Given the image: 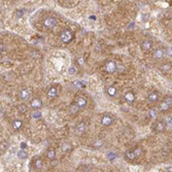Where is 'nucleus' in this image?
Listing matches in <instances>:
<instances>
[{
	"mask_svg": "<svg viewBox=\"0 0 172 172\" xmlns=\"http://www.w3.org/2000/svg\"><path fill=\"white\" fill-rule=\"evenodd\" d=\"M30 94H31V92H30V90L28 88H22L20 90V92H19V97L22 100H27L30 97Z\"/></svg>",
	"mask_w": 172,
	"mask_h": 172,
	"instance_id": "20e7f679",
	"label": "nucleus"
},
{
	"mask_svg": "<svg viewBox=\"0 0 172 172\" xmlns=\"http://www.w3.org/2000/svg\"><path fill=\"white\" fill-rule=\"evenodd\" d=\"M125 158H126L127 160H129V161H134V160L136 159V156H135L133 149H132V150H128V151H126V154H125Z\"/></svg>",
	"mask_w": 172,
	"mask_h": 172,
	"instance_id": "2eb2a0df",
	"label": "nucleus"
},
{
	"mask_svg": "<svg viewBox=\"0 0 172 172\" xmlns=\"http://www.w3.org/2000/svg\"><path fill=\"white\" fill-rule=\"evenodd\" d=\"M73 37H74V33L71 30H69V29L64 30L60 34V38H61L62 42H64V43H69L73 39Z\"/></svg>",
	"mask_w": 172,
	"mask_h": 172,
	"instance_id": "f257e3e1",
	"label": "nucleus"
},
{
	"mask_svg": "<svg viewBox=\"0 0 172 172\" xmlns=\"http://www.w3.org/2000/svg\"><path fill=\"white\" fill-rule=\"evenodd\" d=\"M169 108H170V106H168L165 102H163V103L160 105V109H161L162 111H166V110H168Z\"/></svg>",
	"mask_w": 172,
	"mask_h": 172,
	"instance_id": "a878e982",
	"label": "nucleus"
},
{
	"mask_svg": "<svg viewBox=\"0 0 172 172\" xmlns=\"http://www.w3.org/2000/svg\"><path fill=\"white\" fill-rule=\"evenodd\" d=\"M74 103H75V104L80 107V109H81V108L86 107L87 100H86V98H84V97H82V96H77V97L75 98V100H74Z\"/></svg>",
	"mask_w": 172,
	"mask_h": 172,
	"instance_id": "423d86ee",
	"label": "nucleus"
},
{
	"mask_svg": "<svg viewBox=\"0 0 172 172\" xmlns=\"http://www.w3.org/2000/svg\"><path fill=\"white\" fill-rule=\"evenodd\" d=\"M70 148H71L70 144H67V143H66V144H64V145L62 146V150H63V151H68V150H69Z\"/></svg>",
	"mask_w": 172,
	"mask_h": 172,
	"instance_id": "7c9ffc66",
	"label": "nucleus"
},
{
	"mask_svg": "<svg viewBox=\"0 0 172 172\" xmlns=\"http://www.w3.org/2000/svg\"><path fill=\"white\" fill-rule=\"evenodd\" d=\"M164 56H165V51L162 50V49H157L153 53V57L155 58L156 60H161V59L164 58Z\"/></svg>",
	"mask_w": 172,
	"mask_h": 172,
	"instance_id": "1a4fd4ad",
	"label": "nucleus"
},
{
	"mask_svg": "<svg viewBox=\"0 0 172 172\" xmlns=\"http://www.w3.org/2000/svg\"><path fill=\"white\" fill-rule=\"evenodd\" d=\"M162 71H164V72H168V71H170V69H171V65H169V64H165V65H163L162 66Z\"/></svg>",
	"mask_w": 172,
	"mask_h": 172,
	"instance_id": "393cba45",
	"label": "nucleus"
},
{
	"mask_svg": "<svg viewBox=\"0 0 172 172\" xmlns=\"http://www.w3.org/2000/svg\"><path fill=\"white\" fill-rule=\"evenodd\" d=\"M125 99H126L127 102L132 103V102H134V100H135V96H134V94H133L132 92H128V93L125 94Z\"/></svg>",
	"mask_w": 172,
	"mask_h": 172,
	"instance_id": "dca6fc26",
	"label": "nucleus"
},
{
	"mask_svg": "<svg viewBox=\"0 0 172 172\" xmlns=\"http://www.w3.org/2000/svg\"><path fill=\"white\" fill-rule=\"evenodd\" d=\"M18 157H19L20 159H26V158H27V153H26L25 150H20V151L18 153Z\"/></svg>",
	"mask_w": 172,
	"mask_h": 172,
	"instance_id": "b1692460",
	"label": "nucleus"
},
{
	"mask_svg": "<svg viewBox=\"0 0 172 172\" xmlns=\"http://www.w3.org/2000/svg\"><path fill=\"white\" fill-rule=\"evenodd\" d=\"M30 106H31L32 108H34V109H38V108H40V107L42 106V101H41L39 98H34V99L31 100Z\"/></svg>",
	"mask_w": 172,
	"mask_h": 172,
	"instance_id": "6e6552de",
	"label": "nucleus"
},
{
	"mask_svg": "<svg viewBox=\"0 0 172 172\" xmlns=\"http://www.w3.org/2000/svg\"><path fill=\"white\" fill-rule=\"evenodd\" d=\"M116 92H117V91H116V88H115V87H113V86L109 87V88L107 89V93H108L109 96H113V97L115 96V95H116Z\"/></svg>",
	"mask_w": 172,
	"mask_h": 172,
	"instance_id": "6ab92c4d",
	"label": "nucleus"
},
{
	"mask_svg": "<svg viewBox=\"0 0 172 172\" xmlns=\"http://www.w3.org/2000/svg\"><path fill=\"white\" fill-rule=\"evenodd\" d=\"M114 122V118L110 116V115H104L102 118H101V123L103 126H110Z\"/></svg>",
	"mask_w": 172,
	"mask_h": 172,
	"instance_id": "9b49d317",
	"label": "nucleus"
},
{
	"mask_svg": "<svg viewBox=\"0 0 172 172\" xmlns=\"http://www.w3.org/2000/svg\"><path fill=\"white\" fill-rule=\"evenodd\" d=\"M34 166H35L36 169H41L42 166H43L42 160H41V159H37V160H35V162H34Z\"/></svg>",
	"mask_w": 172,
	"mask_h": 172,
	"instance_id": "a211bd4d",
	"label": "nucleus"
},
{
	"mask_svg": "<svg viewBox=\"0 0 172 172\" xmlns=\"http://www.w3.org/2000/svg\"><path fill=\"white\" fill-rule=\"evenodd\" d=\"M167 127H168V128L171 127V116L168 117V120H167Z\"/></svg>",
	"mask_w": 172,
	"mask_h": 172,
	"instance_id": "72a5a7b5",
	"label": "nucleus"
},
{
	"mask_svg": "<svg viewBox=\"0 0 172 172\" xmlns=\"http://www.w3.org/2000/svg\"><path fill=\"white\" fill-rule=\"evenodd\" d=\"M3 50H4V45H3V43L0 42V54L3 52Z\"/></svg>",
	"mask_w": 172,
	"mask_h": 172,
	"instance_id": "c9c22d12",
	"label": "nucleus"
},
{
	"mask_svg": "<svg viewBox=\"0 0 172 172\" xmlns=\"http://www.w3.org/2000/svg\"><path fill=\"white\" fill-rule=\"evenodd\" d=\"M151 48H153V43H151V41L150 40H148V39H145L143 40L142 42H141V49H142V51L143 52H149L150 50H151Z\"/></svg>",
	"mask_w": 172,
	"mask_h": 172,
	"instance_id": "0eeeda50",
	"label": "nucleus"
},
{
	"mask_svg": "<svg viewBox=\"0 0 172 172\" xmlns=\"http://www.w3.org/2000/svg\"><path fill=\"white\" fill-rule=\"evenodd\" d=\"M26 147H27V144L25 143V142L21 143V148H23V149H24V148H26Z\"/></svg>",
	"mask_w": 172,
	"mask_h": 172,
	"instance_id": "e433bc0d",
	"label": "nucleus"
},
{
	"mask_svg": "<svg viewBox=\"0 0 172 172\" xmlns=\"http://www.w3.org/2000/svg\"><path fill=\"white\" fill-rule=\"evenodd\" d=\"M102 144H103V141L100 140V139H98V140H96V141L93 143V145H94V147H101Z\"/></svg>",
	"mask_w": 172,
	"mask_h": 172,
	"instance_id": "cd10ccee",
	"label": "nucleus"
},
{
	"mask_svg": "<svg viewBox=\"0 0 172 172\" xmlns=\"http://www.w3.org/2000/svg\"><path fill=\"white\" fill-rule=\"evenodd\" d=\"M87 129H88V127H87V125L85 123H81V124H78L77 126H76V128H75V133L77 134V135H82L84 132H86Z\"/></svg>",
	"mask_w": 172,
	"mask_h": 172,
	"instance_id": "9d476101",
	"label": "nucleus"
},
{
	"mask_svg": "<svg viewBox=\"0 0 172 172\" xmlns=\"http://www.w3.org/2000/svg\"><path fill=\"white\" fill-rule=\"evenodd\" d=\"M23 15H24V11L23 10H17L16 11V17L17 18H22Z\"/></svg>",
	"mask_w": 172,
	"mask_h": 172,
	"instance_id": "2f4dec72",
	"label": "nucleus"
},
{
	"mask_svg": "<svg viewBox=\"0 0 172 172\" xmlns=\"http://www.w3.org/2000/svg\"><path fill=\"white\" fill-rule=\"evenodd\" d=\"M76 63L78 64V65H81V66H83L84 64H85V59L84 57H78L76 59Z\"/></svg>",
	"mask_w": 172,
	"mask_h": 172,
	"instance_id": "c85d7f7f",
	"label": "nucleus"
},
{
	"mask_svg": "<svg viewBox=\"0 0 172 172\" xmlns=\"http://www.w3.org/2000/svg\"><path fill=\"white\" fill-rule=\"evenodd\" d=\"M68 73H69L70 75H75V74L77 73V68H76L74 65H71V66L69 67V69H68Z\"/></svg>",
	"mask_w": 172,
	"mask_h": 172,
	"instance_id": "aec40b11",
	"label": "nucleus"
},
{
	"mask_svg": "<svg viewBox=\"0 0 172 172\" xmlns=\"http://www.w3.org/2000/svg\"><path fill=\"white\" fill-rule=\"evenodd\" d=\"M32 116H33L34 118H39V117H41V114H40V113L35 111V113H33V114H32Z\"/></svg>",
	"mask_w": 172,
	"mask_h": 172,
	"instance_id": "473e14b6",
	"label": "nucleus"
},
{
	"mask_svg": "<svg viewBox=\"0 0 172 172\" xmlns=\"http://www.w3.org/2000/svg\"><path fill=\"white\" fill-rule=\"evenodd\" d=\"M147 98H148V100L150 101V102H157L158 100H159V98H160V96H159V93L158 92H153V93H150L148 96H147Z\"/></svg>",
	"mask_w": 172,
	"mask_h": 172,
	"instance_id": "ddd939ff",
	"label": "nucleus"
},
{
	"mask_svg": "<svg viewBox=\"0 0 172 172\" xmlns=\"http://www.w3.org/2000/svg\"><path fill=\"white\" fill-rule=\"evenodd\" d=\"M48 96L49 98L53 99V98H56L58 96V89L56 87H52L49 91H48Z\"/></svg>",
	"mask_w": 172,
	"mask_h": 172,
	"instance_id": "f8f14e48",
	"label": "nucleus"
},
{
	"mask_svg": "<svg viewBox=\"0 0 172 172\" xmlns=\"http://www.w3.org/2000/svg\"><path fill=\"white\" fill-rule=\"evenodd\" d=\"M78 110H80V107H78L75 103H73V104H71V105L69 106V111H70V114H72V115H76Z\"/></svg>",
	"mask_w": 172,
	"mask_h": 172,
	"instance_id": "f3484780",
	"label": "nucleus"
},
{
	"mask_svg": "<svg viewBox=\"0 0 172 172\" xmlns=\"http://www.w3.org/2000/svg\"><path fill=\"white\" fill-rule=\"evenodd\" d=\"M115 158V154H114V155H111V153H110V154L108 155V159H109V160H114Z\"/></svg>",
	"mask_w": 172,
	"mask_h": 172,
	"instance_id": "f704fd0d",
	"label": "nucleus"
},
{
	"mask_svg": "<svg viewBox=\"0 0 172 172\" xmlns=\"http://www.w3.org/2000/svg\"><path fill=\"white\" fill-rule=\"evenodd\" d=\"M164 102H165L168 106H170V107L172 106V98L171 97H167V98L164 100Z\"/></svg>",
	"mask_w": 172,
	"mask_h": 172,
	"instance_id": "c756f323",
	"label": "nucleus"
},
{
	"mask_svg": "<svg viewBox=\"0 0 172 172\" xmlns=\"http://www.w3.org/2000/svg\"><path fill=\"white\" fill-rule=\"evenodd\" d=\"M74 86L76 88H85L86 87V83L82 82V81H78V82H75L74 83Z\"/></svg>",
	"mask_w": 172,
	"mask_h": 172,
	"instance_id": "bb28decb",
	"label": "nucleus"
},
{
	"mask_svg": "<svg viewBox=\"0 0 172 172\" xmlns=\"http://www.w3.org/2000/svg\"><path fill=\"white\" fill-rule=\"evenodd\" d=\"M47 158L50 160H55L56 159V151L54 148H49L47 150Z\"/></svg>",
	"mask_w": 172,
	"mask_h": 172,
	"instance_id": "4468645a",
	"label": "nucleus"
},
{
	"mask_svg": "<svg viewBox=\"0 0 172 172\" xmlns=\"http://www.w3.org/2000/svg\"><path fill=\"white\" fill-rule=\"evenodd\" d=\"M165 129H166V125H165V123H164L163 121H158V122H156V124H155V126H154V130H155L156 132H158V133L164 132Z\"/></svg>",
	"mask_w": 172,
	"mask_h": 172,
	"instance_id": "39448f33",
	"label": "nucleus"
},
{
	"mask_svg": "<svg viewBox=\"0 0 172 172\" xmlns=\"http://www.w3.org/2000/svg\"><path fill=\"white\" fill-rule=\"evenodd\" d=\"M57 25V20L53 17H48L43 21V26L47 29H53Z\"/></svg>",
	"mask_w": 172,
	"mask_h": 172,
	"instance_id": "f03ea898",
	"label": "nucleus"
},
{
	"mask_svg": "<svg viewBox=\"0 0 172 172\" xmlns=\"http://www.w3.org/2000/svg\"><path fill=\"white\" fill-rule=\"evenodd\" d=\"M133 151H134L136 158H139V157L141 156V154H142V149H141V147H136V148L133 149Z\"/></svg>",
	"mask_w": 172,
	"mask_h": 172,
	"instance_id": "4be33fe9",
	"label": "nucleus"
},
{
	"mask_svg": "<svg viewBox=\"0 0 172 172\" xmlns=\"http://www.w3.org/2000/svg\"><path fill=\"white\" fill-rule=\"evenodd\" d=\"M22 125H23V123H22L20 120H17V121H15V122L12 123V127H14L16 130H19V129L22 127Z\"/></svg>",
	"mask_w": 172,
	"mask_h": 172,
	"instance_id": "412c9836",
	"label": "nucleus"
},
{
	"mask_svg": "<svg viewBox=\"0 0 172 172\" xmlns=\"http://www.w3.org/2000/svg\"><path fill=\"white\" fill-rule=\"evenodd\" d=\"M116 63L115 61H108L105 63V66H104V69L106 72L108 73H114L115 71H116Z\"/></svg>",
	"mask_w": 172,
	"mask_h": 172,
	"instance_id": "7ed1b4c3",
	"label": "nucleus"
},
{
	"mask_svg": "<svg viewBox=\"0 0 172 172\" xmlns=\"http://www.w3.org/2000/svg\"><path fill=\"white\" fill-rule=\"evenodd\" d=\"M149 115H150L151 118H156L157 115H158V110L155 109V108H151V109L149 110Z\"/></svg>",
	"mask_w": 172,
	"mask_h": 172,
	"instance_id": "5701e85b",
	"label": "nucleus"
}]
</instances>
